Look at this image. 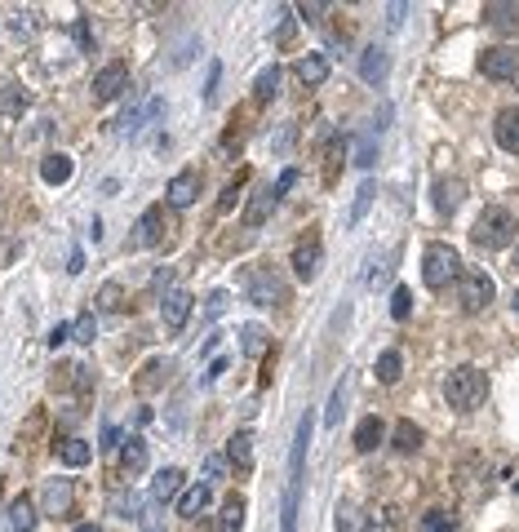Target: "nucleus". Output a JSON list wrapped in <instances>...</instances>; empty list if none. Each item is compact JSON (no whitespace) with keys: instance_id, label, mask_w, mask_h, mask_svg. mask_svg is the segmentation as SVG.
I'll return each instance as SVG.
<instances>
[{"instance_id":"c85d7f7f","label":"nucleus","mask_w":519,"mask_h":532,"mask_svg":"<svg viewBox=\"0 0 519 532\" xmlns=\"http://www.w3.org/2000/svg\"><path fill=\"white\" fill-rule=\"evenodd\" d=\"M209 497H213V492H209L205 483L187 488V492H182V501H178V515H182V519H196V515H200V510L209 506Z\"/></svg>"},{"instance_id":"1a4fd4ad","label":"nucleus","mask_w":519,"mask_h":532,"mask_svg":"<svg viewBox=\"0 0 519 532\" xmlns=\"http://www.w3.org/2000/svg\"><path fill=\"white\" fill-rule=\"evenodd\" d=\"M320 262H324V244H320V240H302V244L293 249V275H298L302 284H311L315 275H320Z\"/></svg>"},{"instance_id":"4d7b16f0","label":"nucleus","mask_w":519,"mask_h":532,"mask_svg":"<svg viewBox=\"0 0 519 532\" xmlns=\"http://www.w3.org/2000/svg\"><path fill=\"white\" fill-rule=\"evenodd\" d=\"M515 266H519V249H515Z\"/></svg>"},{"instance_id":"b1692460","label":"nucleus","mask_w":519,"mask_h":532,"mask_svg":"<svg viewBox=\"0 0 519 532\" xmlns=\"http://www.w3.org/2000/svg\"><path fill=\"white\" fill-rule=\"evenodd\" d=\"M120 462H125V471H129V475L147 471V439H143V435H129V439H125V453H120Z\"/></svg>"},{"instance_id":"412c9836","label":"nucleus","mask_w":519,"mask_h":532,"mask_svg":"<svg viewBox=\"0 0 519 532\" xmlns=\"http://www.w3.org/2000/svg\"><path fill=\"white\" fill-rule=\"evenodd\" d=\"M280 85H284V71H280V62L262 67L258 80H254V98H258V103H271V98H280Z\"/></svg>"},{"instance_id":"de8ad7c7","label":"nucleus","mask_w":519,"mask_h":532,"mask_svg":"<svg viewBox=\"0 0 519 532\" xmlns=\"http://www.w3.org/2000/svg\"><path fill=\"white\" fill-rule=\"evenodd\" d=\"M227 311V293H209V316H222Z\"/></svg>"},{"instance_id":"c756f323","label":"nucleus","mask_w":519,"mask_h":532,"mask_svg":"<svg viewBox=\"0 0 519 532\" xmlns=\"http://www.w3.org/2000/svg\"><path fill=\"white\" fill-rule=\"evenodd\" d=\"M400 372H404V355H400V351H382V355H377V381H382V386H395Z\"/></svg>"},{"instance_id":"2eb2a0df","label":"nucleus","mask_w":519,"mask_h":532,"mask_svg":"<svg viewBox=\"0 0 519 532\" xmlns=\"http://www.w3.org/2000/svg\"><path fill=\"white\" fill-rule=\"evenodd\" d=\"M227 462L240 466L245 475L254 471V435H249V430H236V435L227 439Z\"/></svg>"},{"instance_id":"3c124183","label":"nucleus","mask_w":519,"mask_h":532,"mask_svg":"<svg viewBox=\"0 0 519 532\" xmlns=\"http://www.w3.org/2000/svg\"><path fill=\"white\" fill-rule=\"evenodd\" d=\"M222 372H227V360H213V364H209V372H205V381H218Z\"/></svg>"},{"instance_id":"0eeeda50","label":"nucleus","mask_w":519,"mask_h":532,"mask_svg":"<svg viewBox=\"0 0 519 532\" xmlns=\"http://www.w3.org/2000/svg\"><path fill=\"white\" fill-rule=\"evenodd\" d=\"M160 235H164V209L152 205V209L138 217V226H134V235H129V249H156Z\"/></svg>"},{"instance_id":"6e6d98bb","label":"nucleus","mask_w":519,"mask_h":532,"mask_svg":"<svg viewBox=\"0 0 519 532\" xmlns=\"http://www.w3.org/2000/svg\"><path fill=\"white\" fill-rule=\"evenodd\" d=\"M515 311H519V293H515Z\"/></svg>"},{"instance_id":"cd10ccee","label":"nucleus","mask_w":519,"mask_h":532,"mask_svg":"<svg viewBox=\"0 0 519 532\" xmlns=\"http://www.w3.org/2000/svg\"><path fill=\"white\" fill-rule=\"evenodd\" d=\"M160 111H164V103H160V98H152V103H143L138 111H129V115L120 120V133H138V129H143L147 120H156Z\"/></svg>"},{"instance_id":"9d476101","label":"nucleus","mask_w":519,"mask_h":532,"mask_svg":"<svg viewBox=\"0 0 519 532\" xmlns=\"http://www.w3.org/2000/svg\"><path fill=\"white\" fill-rule=\"evenodd\" d=\"M484 18H488L493 32L515 36L519 32V0H493V5H484Z\"/></svg>"},{"instance_id":"393cba45","label":"nucleus","mask_w":519,"mask_h":532,"mask_svg":"<svg viewBox=\"0 0 519 532\" xmlns=\"http://www.w3.org/2000/svg\"><path fill=\"white\" fill-rule=\"evenodd\" d=\"M23 106H27V94H23V85L18 80H0V115H23Z\"/></svg>"},{"instance_id":"5701e85b","label":"nucleus","mask_w":519,"mask_h":532,"mask_svg":"<svg viewBox=\"0 0 519 532\" xmlns=\"http://www.w3.org/2000/svg\"><path fill=\"white\" fill-rule=\"evenodd\" d=\"M58 462L71 466V471H80V466L94 462V448H89L85 439H62V444H58Z\"/></svg>"},{"instance_id":"39448f33","label":"nucleus","mask_w":519,"mask_h":532,"mask_svg":"<svg viewBox=\"0 0 519 532\" xmlns=\"http://www.w3.org/2000/svg\"><path fill=\"white\" fill-rule=\"evenodd\" d=\"M479 71L488 80H515L519 76V50L515 45H493V50L479 53Z\"/></svg>"},{"instance_id":"bb28decb","label":"nucleus","mask_w":519,"mask_h":532,"mask_svg":"<svg viewBox=\"0 0 519 532\" xmlns=\"http://www.w3.org/2000/svg\"><path fill=\"white\" fill-rule=\"evenodd\" d=\"M280 200H275V191L266 187V191H258L254 200H249V209H245V226H262L266 217H271V209H275Z\"/></svg>"},{"instance_id":"aec40b11","label":"nucleus","mask_w":519,"mask_h":532,"mask_svg":"<svg viewBox=\"0 0 519 532\" xmlns=\"http://www.w3.org/2000/svg\"><path fill=\"white\" fill-rule=\"evenodd\" d=\"M67 510H71V483H67V479H50V483H45V515L62 519Z\"/></svg>"},{"instance_id":"a18cd8bd","label":"nucleus","mask_w":519,"mask_h":532,"mask_svg":"<svg viewBox=\"0 0 519 532\" xmlns=\"http://www.w3.org/2000/svg\"><path fill=\"white\" fill-rule=\"evenodd\" d=\"M280 14H284V23H280V32H275V41H280V45H289V41H293V18H289L293 9H280Z\"/></svg>"},{"instance_id":"f257e3e1","label":"nucleus","mask_w":519,"mask_h":532,"mask_svg":"<svg viewBox=\"0 0 519 532\" xmlns=\"http://www.w3.org/2000/svg\"><path fill=\"white\" fill-rule=\"evenodd\" d=\"M515 213L502 209V205H493V209H484L475 217V226H470V240H475V249H484V253H502V249H511L515 244Z\"/></svg>"},{"instance_id":"f704fd0d","label":"nucleus","mask_w":519,"mask_h":532,"mask_svg":"<svg viewBox=\"0 0 519 532\" xmlns=\"http://www.w3.org/2000/svg\"><path fill=\"white\" fill-rule=\"evenodd\" d=\"M245 524V501L240 497H227V506H222V528L218 532H240Z\"/></svg>"},{"instance_id":"e433bc0d","label":"nucleus","mask_w":519,"mask_h":532,"mask_svg":"<svg viewBox=\"0 0 519 532\" xmlns=\"http://www.w3.org/2000/svg\"><path fill=\"white\" fill-rule=\"evenodd\" d=\"M222 479H227V457H222V453H209L205 457V479H200V483L213 488V483H222Z\"/></svg>"},{"instance_id":"f8f14e48","label":"nucleus","mask_w":519,"mask_h":532,"mask_svg":"<svg viewBox=\"0 0 519 532\" xmlns=\"http://www.w3.org/2000/svg\"><path fill=\"white\" fill-rule=\"evenodd\" d=\"M36 501L32 497H14L9 501V510H5V532H32L36 528Z\"/></svg>"},{"instance_id":"7ed1b4c3","label":"nucleus","mask_w":519,"mask_h":532,"mask_svg":"<svg viewBox=\"0 0 519 532\" xmlns=\"http://www.w3.org/2000/svg\"><path fill=\"white\" fill-rule=\"evenodd\" d=\"M458 275H462V258L453 244H444V240L426 244V253H422V284L426 289H449Z\"/></svg>"},{"instance_id":"4c0bfd02","label":"nucleus","mask_w":519,"mask_h":532,"mask_svg":"<svg viewBox=\"0 0 519 532\" xmlns=\"http://www.w3.org/2000/svg\"><path fill=\"white\" fill-rule=\"evenodd\" d=\"M338 532H364V515L356 506H338Z\"/></svg>"},{"instance_id":"72a5a7b5","label":"nucleus","mask_w":519,"mask_h":532,"mask_svg":"<svg viewBox=\"0 0 519 532\" xmlns=\"http://www.w3.org/2000/svg\"><path fill=\"white\" fill-rule=\"evenodd\" d=\"M417 532H458V524H453L449 510H426L422 524H417Z\"/></svg>"},{"instance_id":"7c9ffc66","label":"nucleus","mask_w":519,"mask_h":532,"mask_svg":"<svg viewBox=\"0 0 519 532\" xmlns=\"http://www.w3.org/2000/svg\"><path fill=\"white\" fill-rule=\"evenodd\" d=\"M382 444V417H364L360 426H356V448L360 453H373Z\"/></svg>"},{"instance_id":"58836bf2","label":"nucleus","mask_w":519,"mask_h":532,"mask_svg":"<svg viewBox=\"0 0 519 532\" xmlns=\"http://www.w3.org/2000/svg\"><path fill=\"white\" fill-rule=\"evenodd\" d=\"M120 298H125V289L111 280V284H103L98 289V311H120Z\"/></svg>"},{"instance_id":"09e8293b","label":"nucleus","mask_w":519,"mask_h":532,"mask_svg":"<svg viewBox=\"0 0 519 532\" xmlns=\"http://www.w3.org/2000/svg\"><path fill=\"white\" fill-rule=\"evenodd\" d=\"M67 337H71V324H58V328L50 333V346H62Z\"/></svg>"},{"instance_id":"37998d69","label":"nucleus","mask_w":519,"mask_h":532,"mask_svg":"<svg viewBox=\"0 0 519 532\" xmlns=\"http://www.w3.org/2000/svg\"><path fill=\"white\" fill-rule=\"evenodd\" d=\"M245 178H249V173L240 169V178H236V182H231V187L222 191V205H218V209H222V213H231V209H236V196H240V182H245Z\"/></svg>"},{"instance_id":"ea45409f","label":"nucleus","mask_w":519,"mask_h":532,"mask_svg":"<svg viewBox=\"0 0 519 532\" xmlns=\"http://www.w3.org/2000/svg\"><path fill=\"white\" fill-rule=\"evenodd\" d=\"M409 311H413V293H409V289H395V293H391V316L409 319Z\"/></svg>"},{"instance_id":"423d86ee","label":"nucleus","mask_w":519,"mask_h":532,"mask_svg":"<svg viewBox=\"0 0 519 532\" xmlns=\"http://www.w3.org/2000/svg\"><path fill=\"white\" fill-rule=\"evenodd\" d=\"M125 89H129V67L125 62H107L103 71L94 76V98L98 103H116Z\"/></svg>"},{"instance_id":"6e6552de","label":"nucleus","mask_w":519,"mask_h":532,"mask_svg":"<svg viewBox=\"0 0 519 532\" xmlns=\"http://www.w3.org/2000/svg\"><path fill=\"white\" fill-rule=\"evenodd\" d=\"M191 307H196V302H191V293H182V289H169V293L160 298V316H164V328H169V333H178V328L191 319Z\"/></svg>"},{"instance_id":"f03ea898","label":"nucleus","mask_w":519,"mask_h":532,"mask_svg":"<svg viewBox=\"0 0 519 532\" xmlns=\"http://www.w3.org/2000/svg\"><path fill=\"white\" fill-rule=\"evenodd\" d=\"M484 395H488V377L475 369V364H462V369H453L444 377V399H449V408H458V413L479 408Z\"/></svg>"},{"instance_id":"c03bdc74","label":"nucleus","mask_w":519,"mask_h":532,"mask_svg":"<svg viewBox=\"0 0 519 532\" xmlns=\"http://www.w3.org/2000/svg\"><path fill=\"white\" fill-rule=\"evenodd\" d=\"M293 182H298V169H284V173H280V182L271 187V191H275V200H280V196H289V191H293Z\"/></svg>"},{"instance_id":"c9c22d12","label":"nucleus","mask_w":519,"mask_h":532,"mask_svg":"<svg viewBox=\"0 0 519 532\" xmlns=\"http://www.w3.org/2000/svg\"><path fill=\"white\" fill-rule=\"evenodd\" d=\"M240 337H245V342H240L245 355H262V351H266V328H262V324H245Z\"/></svg>"},{"instance_id":"a878e982","label":"nucleus","mask_w":519,"mask_h":532,"mask_svg":"<svg viewBox=\"0 0 519 532\" xmlns=\"http://www.w3.org/2000/svg\"><path fill=\"white\" fill-rule=\"evenodd\" d=\"M391 448L395 453H417L422 448V430H417V422H395V430H391Z\"/></svg>"},{"instance_id":"473e14b6","label":"nucleus","mask_w":519,"mask_h":532,"mask_svg":"<svg viewBox=\"0 0 519 532\" xmlns=\"http://www.w3.org/2000/svg\"><path fill=\"white\" fill-rule=\"evenodd\" d=\"M342 408H347V377H338L333 395H329V413H324V426H338L342 422Z\"/></svg>"},{"instance_id":"2f4dec72","label":"nucleus","mask_w":519,"mask_h":532,"mask_svg":"<svg viewBox=\"0 0 519 532\" xmlns=\"http://www.w3.org/2000/svg\"><path fill=\"white\" fill-rule=\"evenodd\" d=\"M373 196H377V187H373V182H364L360 191H356V200H351V213H347V222H351V226H360L364 213L373 209Z\"/></svg>"},{"instance_id":"49530a36","label":"nucleus","mask_w":519,"mask_h":532,"mask_svg":"<svg viewBox=\"0 0 519 532\" xmlns=\"http://www.w3.org/2000/svg\"><path fill=\"white\" fill-rule=\"evenodd\" d=\"M160 372H164V364H160V360H152V364H147V377H143V390H152V386H156Z\"/></svg>"},{"instance_id":"ddd939ff","label":"nucleus","mask_w":519,"mask_h":532,"mask_svg":"<svg viewBox=\"0 0 519 532\" xmlns=\"http://www.w3.org/2000/svg\"><path fill=\"white\" fill-rule=\"evenodd\" d=\"M493 138H497V147H502V151L519 156V106H506V111H497Z\"/></svg>"},{"instance_id":"dca6fc26","label":"nucleus","mask_w":519,"mask_h":532,"mask_svg":"<svg viewBox=\"0 0 519 532\" xmlns=\"http://www.w3.org/2000/svg\"><path fill=\"white\" fill-rule=\"evenodd\" d=\"M386 71H391V58H386V50H382V45H368V50L360 53V76L368 80V85H382V80H386Z\"/></svg>"},{"instance_id":"79ce46f5","label":"nucleus","mask_w":519,"mask_h":532,"mask_svg":"<svg viewBox=\"0 0 519 532\" xmlns=\"http://www.w3.org/2000/svg\"><path fill=\"white\" fill-rule=\"evenodd\" d=\"M94 333H98V324H94V316H89V311L71 324V337H76V342H94Z\"/></svg>"},{"instance_id":"a19ab883","label":"nucleus","mask_w":519,"mask_h":532,"mask_svg":"<svg viewBox=\"0 0 519 532\" xmlns=\"http://www.w3.org/2000/svg\"><path fill=\"white\" fill-rule=\"evenodd\" d=\"M373 160H377V138L368 133V138H360V147H356V164H360V169H373Z\"/></svg>"},{"instance_id":"f3484780","label":"nucleus","mask_w":519,"mask_h":532,"mask_svg":"<svg viewBox=\"0 0 519 532\" xmlns=\"http://www.w3.org/2000/svg\"><path fill=\"white\" fill-rule=\"evenodd\" d=\"M298 80L315 89V85H324L329 80V53H302L298 58Z\"/></svg>"},{"instance_id":"4be33fe9","label":"nucleus","mask_w":519,"mask_h":532,"mask_svg":"<svg viewBox=\"0 0 519 532\" xmlns=\"http://www.w3.org/2000/svg\"><path fill=\"white\" fill-rule=\"evenodd\" d=\"M462 196H467V187H462L458 178H440V182H435V209L444 213V217L462 205Z\"/></svg>"},{"instance_id":"5fc2aeb1","label":"nucleus","mask_w":519,"mask_h":532,"mask_svg":"<svg viewBox=\"0 0 519 532\" xmlns=\"http://www.w3.org/2000/svg\"><path fill=\"white\" fill-rule=\"evenodd\" d=\"M71 532H103V528H98V524H76Z\"/></svg>"},{"instance_id":"20e7f679","label":"nucleus","mask_w":519,"mask_h":532,"mask_svg":"<svg viewBox=\"0 0 519 532\" xmlns=\"http://www.w3.org/2000/svg\"><path fill=\"white\" fill-rule=\"evenodd\" d=\"M493 280H488V271H462L458 275V307L467 311V316H475V311H484L488 302H493Z\"/></svg>"},{"instance_id":"6ab92c4d","label":"nucleus","mask_w":519,"mask_h":532,"mask_svg":"<svg viewBox=\"0 0 519 532\" xmlns=\"http://www.w3.org/2000/svg\"><path fill=\"white\" fill-rule=\"evenodd\" d=\"M182 479H187V475H182L178 466H164V471L152 479V501H160V506H164V501H173V497L182 492Z\"/></svg>"},{"instance_id":"603ef678","label":"nucleus","mask_w":519,"mask_h":532,"mask_svg":"<svg viewBox=\"0 0 519 532\" xmlns=\"http://www.w3.org/2000/svg\"><path fill=\"white\" fill-rule=\"evenodd\" d=\"M67 271L80 275V271H85V253H71V258H67Z\"/></svg>"},{"instance_id":"4468645a","label":"nucleus","mask_w":519,"mask_h":532,"mask_svg":"<svg viewBox=\"0 0 519 532\" xmlns=\"http://www.w3.org/2000/svg\"><path fill=\"white\" fill-rule=\"evenodd\" d=\"M196 196H200V178L187 169V173H178L173 182H169V205L173 209H187V205H196Z\"/></svg>"},{"instance_id":"864d4df0","label":"nucleus","mask_w":519,"mask_h":532,"mask_svg":"<svg viewBox=\"0 0 519 532\" xmlns=\"http://www.w3.org/2000/svg\"><path fill=\"white\" fill-rule=\"evenodd\" d=\"M116 439H120V430H116V426H107V430H103V448H116Z\"/></svg>"},{"instance_id":"a211bd4d","label":"nucleus","mask_w":519,"mask_h":532,"mask_svg":"<svg viewBox=\"0 0 519 532\" xmlns=\"http://www.w3.org/2000/svg\"><path fill=\"white\" fill-rule=\"evenodd\" d=\"M71 173H76V160L62 156V151H53V156L41 160V178H45L50 187H62V182H71Z\"/></svg>"},{"instance_id":"9b49d317","label":"nucleus","mask_w":519,"mask_h":532,"mask_svg":"<svg viewBox=\"0 0 519 532\" xmlns=\"http://www.w3.org/2000/svg\"><path fill=\"white\" fill-rule=\"evenodd\" d=\"M249 302H258V307L284 302V289H280V280H275L271 271H254V275H249Z\"/></svg>"},{"instance_id":"8fccbe9b","label":"nucleus","mask_w":519,"mask_h":532,"mask_svg":"<svg viewBox=\"0 0 519 532\" xmlns=\"http://www.w3.org/2000/svg\"><path fill=\"white\" fill-rule=\"evenodd\" d=\"M324 9H329V5H302V9H298V14H302V18H307V23H320V14H324Z\"/></svg>"}]
</instances>
